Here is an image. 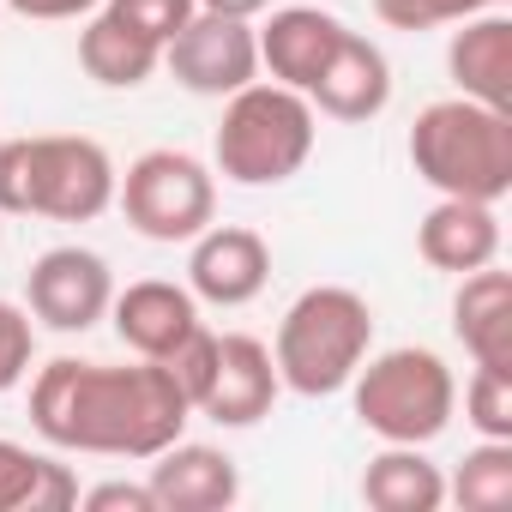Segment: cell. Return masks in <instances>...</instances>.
Instances as JSON below:
<instances>
[{
	"instance_id": "12",
	"label": "cell",
	"mask_w": 512,
	"mask_h": 512,
	"mask_svg": "<svg viewBox=\"0 0 512 512\" xmlns=\"http://www.w3.org/2000/svg\"><path fill=\"white\" fill-rule=\"evenodd\" d=\"M302 97L314 103V115H332V121H350V127H356V121H374V115H386V103H392V61H386L380 43H368L362 31L344 25L338 49L326 55L320 79H314Z\"/></svg>"
},
{
	"instance_id": "2",
	"label": "cell",
	"mask_w": 512,
	"mask_h": 512,
	"mask_svg": "<svg viewBox=\"0 0 512 512\" xmlns=\"http://www.w3.org/2000/svg\"><path fill=\"white\" fill-rule=\"evenodd\" d=\"M115 181V157L85 133L0 139V211L7 217L91 223L115 205Z\"/></svg>"
},
{
	"instance_id": "9",
	"label": "cell",
	"mask_w": 512,
	"mask_h": 512,
	"mask_svg": "<svg viewBox=\"0 0 512 512\" xmlns=\"http://www.w3.org/2000/svg\"><path fill=\"white\" fill-rule=\"evenodd\" d=\"M109 302H115V278L109 260L91 247H49L25 272V308L49 332H91L97 320H109Z\"/></svg>"
},
{
	"instance_id": "11",
	"label": "cell",
	"mask_w": 512,
	"mask_h": 512,
	"mask_svg": "<svg viewBox=\"0 0 512 512\" xmlns=\"http://www.w3.org/2000/svg\"><path fill=\"white\" fill-rule=\"evenodd\" d=\"M278 392H284V380H278L272 344L229 332V338H217V368H211V386L193 416H211L217 428H253L272 416Z\"/></svg>"
},
{
	"instance_id": "5",
	"label": "cell",
	"mask_w": 512,
	"mask_h": 512,
	"mask_svg": "<svg viewBox=\"0 0 512 512\" xmlns=\"http://www.w3.org/2000/svg\"><path fill=\"white\" fill-rule=\"evenodd\" d=\"M374 350V308L350 284H314L302 290L278 320V380L296 398H332L356 380V368Z\"/></svg>"
},
{
	"instance_id": "3",
	"label": "cell",
	"mask_w": 512,
	"mask_h": 512,
	"mask_svg": "<svg viewBox=\"0 0 512 512\" xmlns=\"http://www.w3.org/2000/svg\"><path fill=\"white\" fill-rule=\"evenodd\" d=\"M410 169L440 193V199H482L500 205L512 193V115L446 97L428 103L410 127Z\"/></svg>"
},
{
	"instance_id": "17",
	"label": "cell",
	"mask_w": 512,
	"mask_h": 512,
	"mask_svg": "<svg viewBox=\"0 0 512 512\" xmlns=\"http://www.w3.org/2000/svg\"><path fill=\"white\" fill-rule=\"evenodd\" d=\"M260 37V67L290 85V91H308L326 67V55L338 49L344 37V19L320 13V7H272V19L253 31Z\"/></svg>"
},
{
	"instance_id": "10",
	"label": "cell",
	"mask_w": 512,
	"mask_h": 512,
	"mask_svg": "<svg viewBox=\"0 0 512 512\" xmlns=\"http://www.w3.org/2000/svg\"><path fill=\"white\" fill-rule=\"evenodd\" d=\"M272 284V247L247 223H205L187 253V290L211 308H247Z\"/></svg>"
},
{
	"instance_id": "14",
	"label": "cell",
	"mask_w": 512,
	"mask_h": 512,
	"mask_svg": "<svg viewBox=\"0 0 512 512\" xmlns=\"http://www.w3.org/2000/svg\"><path fill=\"white\" fill-rule=\"evenodd\" d=\"M109 320H115V338L145 356V362H163L187 332H199V296L187 284H169V278H139L127 284L115 302H109Z\"/></svg>"
},
{
	"instance_id": "8",
	"label": "cell",
	"mask_w": 512,
	"mask_h": 512,
	"mask_svg": "<svg viewBox=\"0 0 512 512\" xmlns=\"http://www.w3.org/2000/svg\"><path fill=\"white\" fill-rule=\"evenodd\" d=\"M163 67H169L175 85L193 91V97H235L241 85L260 79V37H253L247 19L193 13V19L163 43Z\"/></svg>"
},
{
	"instance_id": "19",
	"label": "cell",
	"mask_w": 512,
	"mask_h": 512,
	"mask_svg": "<svg viewBox=\"0 0 512 512\" xmlns=\"http://www.w3.org/2000/svg\"><path fill=\"white\" fill-rule=\"evenodd\" d=\"M362 500L374 512H440L446 506V476L422 446H386L362 470Z\"/></svg>"
},
{
	"instance_id": "7",
	"label": "cell",
	"mask_w": 512,
	"mask_h": 512,
	"mask_svg": "<svg viewBox=\"0 0 512 512\" xmlns=\"http://www.w3.org/2000/svg\"><path fill=\"white\" fill-rule=\"evenodd\" d=\"M115 205L145 241L175 247V241H193L217 217V175L193 151L157 145V151L127 163V175L115 181Z\"/></svg>"
},
{
	"instance_id": "23",
	"label": "cell",
	"mask_w": 512,
	"mask_h": 512,
	"mask_svg": "<svg viewBox=\"0 0 512 512\" xmlns=\"http://www.w3.org/2000/svg\"><path fill=\"white\" fill-rule=\"evenodd\" d=\"M488 7H512V0H374L380 25H392V31H440V25H458Z\"/></svg>"
},
{
	"instance_id": "6",
	"label": "cell",
	"mask_w": 512,
	"mask_h": 512,
	"mask_svg": "<svg viewBox=\"0 0 512 512\" xmlns=\"http://www.w3.org/2000/svg\"><path fill=\"white\" fill-rule=\"evenodd\" d=\"M350 392H356V422L368 434H380L386 446H428L458 416V380H452L446 356H434L422 344H398L380 356L368 350Z\"/></svg>"
},
{
	"instance_id": "25",
	"label": "cell",
	"mask_w": 512,
	"mask_h": 512,
	"mask_svg": "<svg viewBox=\"0 0 512 512\" xmlns=\"http://www.w3.org/2000/svg\"><path fill=\"white\" fill-rule=\"evenodd\" d=\"M103 7L121 19V25H133L139 37H151L157 49L199 13V0H103Z\"/></svg>"
},
{
	"instance_id": "21",
	"label": "cell",
	"mask_w": 512,
	"mask_h": 512,
	"mask_svg": "<svg viewBox=\"0 0 512 512\" xmlns=\"http://www.w3.org/2000/svg\"><path fill=\"white\" fill-rule=\"evenodd\" d=\"M446 500L464 512H506L512 506V440H476L458 470L446 476Z\"/></svg>"
},
{
	"instance_id": "22",
	"label": "cell",
	"mask_w": 512,
	"mask_h": 512,
	"mask_svg": "<svg viewBox=\"0 0 512 512\" xmlns=\"http://www.w3.org/2000/svg\"><path fill=\"white\" fill-rule=\"evenodd\" d=\"M464 422L482 440H512V368H482L464 380Z\"/></svg>"
},
{
	"instance_id": "31",
	"label": "cell",
	"mask_w": 512,
	"mask_h": 512,
	"mask_svg": "<svg viewBox=\"0 0 512 512\" xmlns=\"http://www.w3.org/2000/svg\"><path fill=\"white\" fill-rule=\"evenodd\" d=\"M199 13H223V19H260V13H272V0H199Z\"/></svg>"
},
{
	"instance_id": "24",
	"label": "cell",
	"mask_w": 512,
	"mask_h": 512,
	"mask_svg": "<svg viewBox=\"0 0 512 512\" xmlns=\"http://www.w3.org/2000/svg\"><path fill=\"white\" fill-rule=\"evenodd\" d=\"M31 362H37V320H31V308L0 296V392L25 386Z\"/></svg>"
},
{
	"instance_id": "26",
	"label": "cell",
	"mask_w": 512,
	"mask_h": 512,
	"mask_svg": "<svg viewBox=\"0 0 512 512\" xmlns=\"http://www.w3.org/2000/svg\"><path fill=\"white\" fill-rule=\"evenodd\" d=\"M163 368L175 374V386L187 392V404L199 410V398H205V386H211V368H217V332H187L169 356H163Z\"/></svg>"
},
{
	"instance_id": "1",
	"label": "cell",
	"mask_w": 512,
	"mask_h": 512,
	"mask_svg": "<svg viewBox=\"0 0 512 512\" xmlns=\"http://www.w3.org/2000/svg\"><path fill=\"white\" fill-rule=\"evenodd\" d=\"M193 422L187 392L163 362H79L55 356L31 380V428L61 452L97 458H157Z\"/></svg>"
},
{
	"instance_id": "28",
	"label": "cell",
	"mask_w": 512,
	"mask_h": 512,
	"mask_svg": "<svg viewBox=\"0 0 512 512\" xmlns=\"http://www.w3.org/2000/svg\"><path fill=\"white\" fill-rule=\"evenodd\" d=\"M67 506H79V476H73L61 458L43 452V464H37V488H31V512H67Z\"/></svg>"
},
{
	"instance_id": "30",
	"label": "cell",
	"mask_w": 512,
	"mask_h": 512,
	"mask_svg": "<svg viewBox=\"0 0 512 512\" xmlns=\"http://www.w3.org/2000/svg\"><path fill=\"white\" fill-rule=\"evenodd\" d=\"M7 7L19 13V19H79V13H97L103 0H7Z\"/></svg>"
},
{
	"instance_id": "18",
	"label": "cell",
	"mask_w": 512,
	"mask_h": 512,
	"mask_svg": "<svg viewBox=\"0 0 512 512\" xmlns=\"http://www.w3.org/2000/svg\"><path fill=\"white\" fill-rule=\"evenodd\" d=\"M452 332L482 368H512V278L500 266L464 272L452 296Z\"/></svg>"
},
{
	"instance_id": "27",
	"label": "cell",
	"mask_w": 512,
	"mask_h": 512,
	"mask_svg": "<svg viewBox=\"0 0 512 512\" xmlns=\"http://www.w3.org/2000/svg\"><path fill=\"white\" fill-rule=\"evenodd\" d=\"M37 464H43V452H31L19 440H0V512H31Z\"/></svg>"
},
{
	"instance_id": "4",
	"label": "cell",
	"mask_w": 512,
	"mask_h": 512,
	"mask_svg": "<svg viewBox=\"0 0 512 512\" xmlns=\"http://www.w3.org/2000/svg\"><path fill=\"white\" fill-rule=\"evenodd\" d=\"M314 139H320V115L302 91L278 79L272 85L253 79L235 97H223L211 157H217V175L235 187H284L314 157Z\"/></svg>"
},
{
	"instance_id": "15",
	"label": "cell",
	"mask_w": 512,
	"mask_h": 512,
	"mask_svg": "<svg viewBox=\"0 0 512 512\" xmlns=\"http://www.w3.org/2000/svg\"><path fill=\"white\" fill-rule=\"evenodd\" d=\"M446 73H452L458 97L512 115V13L488 7V13L458 19V31L446 43Z\"/></svg>"
},
{
	"instance_id": "29",
	"label": "cell",
	"mask_w": 512,
	"mask_h": 512,
	"mask_svg": "<svg viewBox=\"0 0 512 512\" xmlns=\"http://www.w3.org/2000/svg\"><path fill=\"white\" fill-rule=\"evenodd\" d=\"M79 506L85 512H157L151 482H97V488H79Z\"/></svg>"
},
{
	"instance_id": "20",
	"label": "cell",
	"mask_w": 512,
	"mask_h": 512,
	"mask_svg": "<svg viewBox=\"0 0 512 512\" xmlns=\"http://www.w3.org/2000/svg\"><path fill=\"white\" fill-rule=\"evenodd\" d=\"M79 67H85L97 85H109V91H133V85H145V79L163 67V49H157L151 37H139L133 25H121V19L103 7V13H91V25L79 31Z\"/></svg>"
},
{
	"instance_id": "13",
	"label": "cell",
	"mask_w": 512,
	"mask_h": 512,
	"mask_svg": "<svg viewBox=\"0 0 512 512\" xmlns=\"http://www.w3.org/2000/svg\"><path fill=\"white\" fill-rule=\"evenodd\" d=\"M151 464V500L157 512H223L241 500V470L223 446H199V440H169Z\"/></svg>"
},
{
	"instance_id": "16",
	"label": "cell",
	"mask_w": 512,
	"mask_h": 512,
	"mask_svg": "<svg viewBox=\"0 0 512 512\" xmlns=\"http://www.w3.org/2000/svg\"><path fill=\"white\" fill-rule=\"evenodd\" d=\"M416 253L434 272H482L500 260V211L482 199H440L422 223H416Z\"/></svg>"
}]
</instances>
